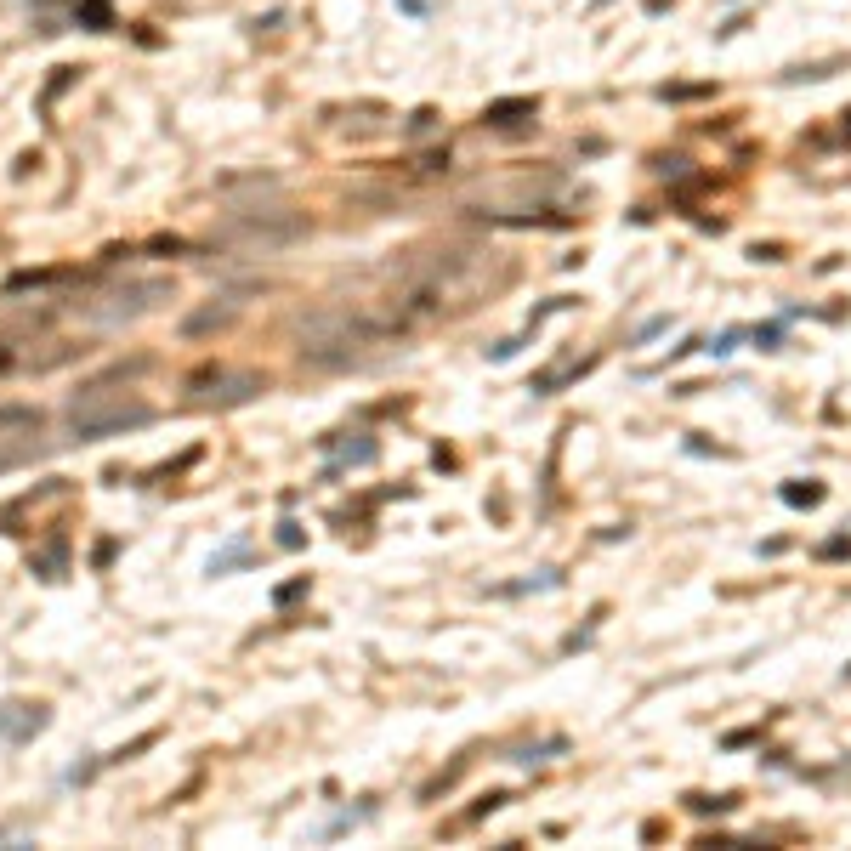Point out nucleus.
<instances>
[{
	"label": "nucleus",
	"instance_id": "obj_1",
	"mask_svg": "<svg viewBox=\"0 0 851 851\" xmlns=\"http://www.w3.org/2000/svg\"><path fill=\"white\" fill-rule=\"evenodd\" d=\"M63 420H69V432L80 437V443H91V437H114V432H131V426H148V420H154V403L142 398V392H131V386H120V381H91L69 398Z\"/></svg>",
	"mask_w": 851,
	"mask_h": 851
},
{
	"label": "nucleus",
	"instance_id": "obj_10",
	"mask_svg": "<svg viewBox=\"0 0 851 851\" xmlns=\"http://www.w3.org/2000/svg\"><path fill=\"white\" fill-rule=\"evenodd\" d=\"M846 137H851V114H846Z\"/></svg>",
	"mask_w": 851,
	"mask_h": 851
},
{
	"label": "nucleus",
	"instance_id": "obj_9",
	"mask_svg": "<svg viewBox=\"0 0 851 851\" xmlns=\"http://www.w3.org/2000/svg\"><path fill=\"white\" fill-rule=\"evenodd\" d=\"M74 12H80V18L91 23V29H108V0H80Z\"/></svg>",
	"mask_w": 851,
	"mask_h": 851
},
{
	"label": "nucleus",
	"instance_id": "obj_2",
	"mask_svg": "<svg viewBox=\"0 0 851 851\" xmlns=\"http://www.w3.org/2000/svg\"><path fill=\"white\" fill-rule=\"evenodd\" d=\"M307 233H313V222L290 205H244L216 222V244H233V250H284V244H301Z\"/></svg>",
	"mask_w": 851,
	"mask_h": 851
},
{
	"label": "nucleus",
	"instance_id": "obj_8",
	"mask_svg": "<svg viewBox=\"0 0 851 851\" xmlns=\"http://www.w3.org/2000/svg\"><path fill=\"white\" fill-rule=\"evenodd\" d=\"M783 500H789V505H817V500H823V488H817V483H789V488H783Z\"/></svg>",
	"mask_w": 851,
	"mask_h": 851
},
{
	"label": "nucleus",
	"instance_id": "obj_7",
	"mask_svg": "<svg viewBox=\"0 0 851 851\" xmlns=\"http://www.w3.org/2000/svg\"><path fill=\"white\" fill-rule=\"evenodd\" d=\"M539 114V97H500V103L483 108V125H494V131H517V125H528Z\"/></svg>",
	"mask_w": 851,
	"mask_h": 851
},
{
	"label": "nucleus",
	"instance_id": "obj_5",
	"mask_svg": "<svg viewBox=\"0 0 851 851\" xmlns=\"http://www.w3.org/2000/svg\"><path fill=\"white\" fill-rule=\"evenodd\" d=\"M46 721H52L46 704H23V698L0 704V738H12V744H29L35 732H46Z\"/></svg>",
	"mask_w": 851,
	"mask_h": 851
},
{
	"label": "nucleus",
	"instance_id": "obj_6",
	"mask_svg": "<svg viewBox=\"0 0 851 851\" xmlns=\"http://www.w3.org/2000/svg\"><path fill=\"white\" fill-rule=\"evenodd\" d=\"M233 318H239V301H233V296H210V301H199V307L182 318V335H188V341H199V335H222Z\"/></svg>",
	"mask_w": 851,
	"mask_h": 851
},
{
	"label": "nucleus",
	"instance_id": "obj_3",
	"mask_svg": "<svg viewBox=\"0 0 851 851\" xmlns=\"http://www.w3.org/2000/svg\"><path fill=\"white\" fill-rule=\"evenodd\" d=\"M171 296H176L171 278H125V284L97 290L91 301H74V313L86 318V324H131V318L154 313L159 301H171Z\"/></svg>",
	"mask_w": 851,
	"mask_h": 851
},
{
	"label": "nucleus",
	"instance_id": "obj_4",
	"mask_svg": "<svg viewBox=\"0 0 851 851\" xmlns=\"http://www.w3.org/2000/svg\"><path fill=\"white\" fill-rule=\"evenodd\" d=\"M188 403L193 409H233V403H250L267 392V375L261 369H239V364H205L188 375Z\"/></svg>",
	"mask_w": 851,
	"mask_h": 851
}]
</instances>
